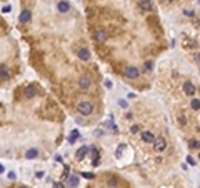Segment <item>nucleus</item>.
<instances>
[{"label": "nucleus", "mask_w": 200, "mask_h": 188, "mask_svg": "<svg viewBox=\"0 0 200 188\" xmlns=\"http://www.w3.org/2000/svg\"><path fill=\"white\" fill-rule=\"evenodd\" d=\"M77 185H79V177L77 175L68 177V186H77Z\"/></svg>", "instance_id": "f3484780"}, {"label": "nucleus", "mask_w": 200, "mask_h": 188, "mask_svg": "<svg viewBox=\"0 0 200 188\" xmlns=\"http://www.w3.org/2000/svg\"><path fill=\"white\" fill-rule=\"evenodd\" d=\"M2 171H4V166H2V165H0V173H2Z\"/></svg>", "instance_id": "473e14b6"}, {"label": "nucleus", "mask_w": 200, "mask_h": 188, "mask_svg": "<svg viewBox=\"0 0 200 188\" xmlns=\"http://www.w3.org/2000/svg\"><path fill=\"white\" fill-rule=\"evenodd\" d=\"M183 47H187V48H197V42H190V40H185V42H183Z\"/></svg>", "instance_id": "412c9836"}, {"label": "nucleus", "mask_w": 200, "mask_h": 188, "mask_svg": "<svg viewBox=\"0 0 200 188\" xmlns=\"http://www.w3.org/2000/svg\"><path fill=\"white\" fill-rule=\"evenodd\" d=\"M20 188H27V186H20Z\"/></svg>", "instance_id": "f704fd0d"}, {"label": "nucleus", "mask_w": 200, "mask_h": 188, "mask_svg": "<svg viewBox=\"0 0 200 188\" xmlns=\"http://www.w3.org/2000/svg\"><path fill=\"white\" fill-rule=\"evenodd\" d=\"M89 152H90V148H89V147H80V148L77 150V153H75V156H77V160H82L83 156H85L87 153H89Z\"/></svg>", "instance_id": "1a4fd4ad"}, {"label": "nucleus", "mask_w": 200, "mask_h": 188, "mask_svg": "<svg viewBox=\"0 0 200 188\" xmlns=\"http://www.w3.org/2000/svg\"><path fill=\"white\" fill-rule=\"evenodd\" d=\"M152 65H154L152 62H147V63H145V70H148V72H150V70H152Z\"/></svg>", "instance_id": "5701e85b"}, {"label": "nucleus", "mask_w": 200, "mask_h": 188, "mask_svg": "<svg viewBox=\"0 0 200 188\" xmlns=\"http://www.w3.org/2000/svg\"><path fill=\"white\" fill-rule=\"evenodd\" d=\"M142 140L145 141V143H154L155 137H154V133H150V132H143V133H142Z\"/></svg>", "instance_id": "9b49d317"}, {"label": "nucleus", "mask_w": 200, "mask_h": 188, "mask_svg": "<svg viewBox=\"0 0 200 188\" xmlns=\"http://www.w3.org/2000/svg\"><path fill=\"white\" fill-rule=\"evenodd\" d=\"M125 75H127V78H137L139 77V68L137 67H127Z\"/></svg>", "instance_id": "423d86ee"}, {"label": "nucleus", "mask_w": 200, "mask_h": 188, "mask_svg": "<svg viewBox=\"0 0 200 188\" xmlns=\"http://www.w3.org/2000/svg\"><path fill=\"white\" fill-rule=\"evenodd\" d=\"M37 155H39V150L37 148H30V150H27V153H25V156H27L29 160L37 158Z\"/></svg>", "instance_id": "2eb2a0df"}, {"label": "nucleus", "mask_w": 200, "mask_h": 188, "mask_svg": "<svg viewBox=\"0 0 200 188\" xmlns=\"http://www.w3.org/2000/svg\"><path fill=\"white\" fill-rule=\"evenodd\" d=\"M198 158H200V155H198Z\"/></svg>", "instance_id": "e433bc0d"}, {"label": "nucleus", "mask_w": 200, "mask_h": 188, "mask_svg": "<svg viewBox=\"0 0 200 188\" xmlns=\"http://www.w3.org/2000/svg\"><path fill=\"white\" fill-rule=\"evenodd\" d=\"M198 4H200V0H198Z\"/></svg>", "instance_id": "c9c22d12"}, {"label": "nucleus", "mask_w": 200, "mask_h": 188, "mask_svg": "<svg viewBox=\"0 0 200 188\" xmlns=\"http://www.w3.org/2000/svg\"><path fill=\"white\" fill-rule=\"evenodd\" d=\"M182 90H183V93H185L187 97H193V95H195V92H197V88H195V85H193L192 82H183Z\"/></svg>", "instance_id": "f03ea898"}, {"label": "nucleus", "mask_w": 200, "mask_h": 188, "mask_svg": "<svg viewBox=\"0 0 200 188\" xmlns=\"http://www.w3.org/2000/svg\"><path fill=\"white\" fill-rule=\"evenodd\" d=\"M0 80H8V68L5 65H0Z\"/></svg>", "instance_id": "4468645a"}, {"label": "nucleus", "mask_w": 200, "mask_h": 188, "mask_svg": "<svg viewBox=\"0 0 200 188\" xmlns=\"http://www.w3.org/2000/svg\"><path fill=\"white\" fill-rule=\"evenodd\" d=\"M108 185H110V186H115V180H112V178H110V180H108Z\"/></svg>", "instance_id": "c756f323"}, {"label": "nucleus", "mask_w": 200, "mask_h": 188, "mask_svg": "<svg viewBox=\"0 0 200 188\" xmlns=\"http://www.w3.org/2000/svg\"><path fill=\"white\" fill-rule=\"evenodd\" d=\"M190 107H192L193 110H200V100L198 98H193L192 103H190Z\"/></svg>", "instance_id": "aec40b11"}, {"label": "nucleus", "mask_w": 200, "mask_h": 188, "mask_svg": "<svg viewBox=\"0 0 200 188\" xmlns=\"http://www.w3.org/2000/svg\"><path fill=\"white\" fill-rule=\"evenodd\" d=\"M187 162H189V163H190V165H195V163H197V162H195V160H193V158H192V156H187Z\"/></svg>", "instance_id": "a878e982"}, {"label": "nucleus", "mask_w": 200, "mask_h": 188, "mask_svg": "<svg viewBox=\"0 0 200 188\" xmlns=\"http://www.w3.org/2000/svg\"><path fill=\"white\" fill-rule=\"evenodd\" d=\"M82 177H85V178H93V173H87V171H83Z\"/></svg>", "instance_id": "393cba45"}, {"label": "nucleus", "mask_w": 200, "mask_h": 188, "mask_svg": "<svg viewBox=\"0 0 200 188\" xmlns=\"http://www.w3.org/2000/svg\"><path fill=\"white\" fill-rule=\"evenodd\" d=\"M43 177V171H37V178H42Z\"/></svg>", "instance_id": "7c9ffc66"}, {"label": "nucleus", "mask_w": 200, "mask_h": 188, "mask_svg": "<svg viewBox=\"0 0 200 188\" xmlns=\"http://www.w3.org/2000/svg\"><path fill=\"white\" fill-rule=\"evenodd\" d=\"M183 14H185L187 17H193V15H195V12H192V10H185Z\"/></svg>", "instance_id": "b1692460"}, {"label": "nucleus", "mask_w": 200, "mask_h": 188, "mask_svg": "<svg viewBox=\"0 0 200 188\" xmlns=\"http://www.w3.org/2000/svg\"><path fill=\"white\" fill-rule=\"evenodd\" d=\"M179 125H187V118H185V115H179Z\"/></svg>", "instance_id": "4be33fe9"}, {"label": "nucleus", "mask_w": 200, "mask_h": 188, "mask_svg": "<svg viewBox=\"0 0 200 188\" xmlns=\"http://www.w3.org/2000/svg\"><path fill=\"white\" fill-rule=\"evenodd\" d=\"M23 93H25V97H27V98H33V97H35V88H33L32 85H30V87L25 88Z\"/></svg>", "instance_id": "dca6fc26"}, {"label": "nucleus", "mask_w": 200, "mask_h": 188, "mask_svg": "<svg viewBox=\"0 0 200 188\" xmlns=\"http://www.w3.org/2000/svg\"><path fill=\"white\" fill-rule=\"evenodd\" d=\"M79 58H80V60H89V58H90V52L87 50V48H80V50H79Z\"/></svg>", "instance_id": "ddd939ff"}, {"label": "nucleus", "mask_w": 200, "mask_h": 188, "mask_svg": "<svg viewBox=\"0 0 200 188\" xmlns=\"http://www.w3.org/2000/svg\"><path fill=\"white\" fill-rule=\"evenodd\" d=\"M77 140H79V130H73L72 135L68 137V143H75Z\"/></svg>", "instance_id": "a211bd4d"}, {"label": "nucleus", "mask_w": 200, "mask_h": 188, "mask_svg": "<svg viewBox=\"0 0 200 188\" xmlns=\"http://www.w3.org/2000/svg\"><path fill=\"white\" fill-rule=\"evenodd\" d=\"M57 8H58V12H60V14H65V12L70 10V4H68V2H65V0H60V2L57 4Z\"/></svg>", "instance_id": "0eeeda50"}, {"label": "nucleus", "mask_w": 200, "mask_h": 188, "mask_svg": "<svg viewBox=\"0 0 200 188\" xmlns=\"http://www.w3.org/2000/svg\"><path fill=\"white\" fill-rule=\"evenodd\" d=\"M93 37H95L97 42H105V40H107V32H105L104 29H97Z\"/></svg>", "instance_id": "20e7f679"}, {"label": "nucleus", "mask_w": 200, "mask_h": 188, "mask_svg": "<svg viewBox=\"0 0 200 188\" xmlns=\"http://www.w3.org/2000/svg\"><path fill=\"white\" fill-rule=\"evenodd\" d=\"M12 10V7L10 5H7V7H4V14H7V12H10Z\"/></svg>", "instance_id": "bb28decb"}, {"label": "nucleus", "mask_w": 200, "mask_h": 188, "mask_svg": "<svg viewBox=\"0 0 200 188\" xmlns=\"http://www.w3.org/2000/svg\"><path fill=\"white\" fill-rule=\"evenodd\" d=\"M77 110H79L80 115L87 117V115H90V113H92L93 107H92V103H90V102H80L79 107H77Z\"/></svg>", "instance_id": "f257e3e1"}, {"label": "nucleus", "mask_w": 200, "mask_h": 188, "mask_svg": "<svg viewBox=\"0 0 200 188\" xmlns=\"http://www.w3.org/2000/svg\"><path fill=\"white\" fill-rule=\"evenodd\" d=\"M90 156H92V163H93V166H97V165H98V160H100L98 150H97V148H90Z\"/></svg>", "instance_id": "6e6552de"}, {"label": "nucleus", "mask_w": 200, "mask_h": 188, "mask_svg": "<svg viewBox=\"0 0 200 188\" xmlns=\"http://www.w3.org/2000/svg\"><path fill=\"white\" fill-rule=\"evenodd\" d=\"M130 132H133V133H135V132H139V127H137V125H133V127L130 128Z\"/></svg>", "instance_id": "c85d7f7f"}, {"label": "nucleus", "mask_w": 200, "mask_h": 188, "mask_svg": "<svg viewBox=\"0 0 200 188\" xmlns=\"http://www.w3.org/2000/svg\"><path fill=\"white\" fill-rule=\"evenodd\" d=\"M154 148L157 150V152H164V150L167 148V141H165V138H162V137L155 138V141H154Z\"/></svg>", "instance_id": "7ed1b4c3"}, {"label": "nucleus", "mask_w": 200, "mask_h": 188, "mask_svg": "<svg viewBox=\"0 0 200 188\" xmlns=\"http://www.w3.org/2000/svg\"><path fill=\"white\" fill-rule=\"evenodd\" d=\"M79 87L82 88V90H87V88L90 87V78L89 77H82V78L79 80Z\"/></svg>", "instance_id": "f8f14e48"}, {"label": "nucleus", "mask_w": 200, "mask_h": 188, "mask_svg": "<svg viewBox=\"0 0 200 188\" xmlns=\"http://www.w3.org/2000/svg\"><path fill=\"white\" fill-rule=\"evenodd\" d=\"M0 27H5V23H4V20L0 18Z\"/></svg>", "instance_id": "2f4dec72"}, {"label": "nucleus", "mask_w": 200, "mask_h": 188, "mask_svg": "<svg viewBox=\"0 0 200 188\" xmlns=\"http://www.w3.org/2000/svg\"><path fill=\"white\" fill-rule=\"evenodd\" d=\"M30 18H32V14H30L29 10H23L20 14V18H18V20H20V23H27V22H30Z\"/></svg>", "instance_id": "9d476101"}, {"label": "nucleus", "mask_w": 200, "mask_h": 188, "mask_svg": "<svg viewBox=\"0 0 200 188\" xmlns=\"http://www.w3.org/2000/svg\"><path fill=\"white\" fill-rule=\"evenodd\" d=\"M52 188H64V185H62V183H54V186H52Z\"/></svg>", "instance_id": "cd10ccee"}, {"label": "nucleus", "mask_w": 200, "mask_h": 188, "mask_svg": "<svg viewBox=\"0 0 200 188\" xmlns=\"http://www.w3.org/2000/svg\"><path fill=\"white\" fill-rule=\"evenodd\" d=\"M189 147H190V148H193V150H198L200 148V141L198 140H190L189 141Z\"/></svg>", "instance_id": "6ab92c4d"}, {"label": "nucleus", "mask_w": 200, "mask_h": 188, "mask_svg": "<svg viewBox=\"0 0 200 188\" xmlns=\"http://www.w3.org/2000/svg\"><path fill=\"white\" fill-rule=\"evenodd\" d=\"M139 7L143 12H150L154 5H152V0H139Z\"/></svg>", "instance_id": "39448f33"}, {"label": "nucleus", "mask_w": 200, "mask_h": 188, "mask_svg": "<svg viewBox=\"0 0 200 188\" xmlns=\"http://www.w3.org/2000/svg\"><path fill=\"white\" fill-rule=\"evenodd\" d=\"M168 2H175V0H168Z\"/></svg>", "instance_id": "72a5a7b5"}]
</instances>
